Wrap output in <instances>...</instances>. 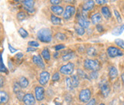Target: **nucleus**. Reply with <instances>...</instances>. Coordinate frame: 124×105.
Returning a JSON list of instances; mask_svg holds the SVG:
<instances>
[{
  "instance_id": "nucleus-1",
  "label": "nucleus",
  "mask_w": 124,
  "mask_h": 105,
  "mask_svg": "<svg viewBox=\"0 0 124 105\" xmlns=\"http://www.w3.org/2000/svg\"><path fill=\"white\" fill-rule=\"evenodd\" d=\"M37 37L39 40H40L42 42H50L51 41L52 36H51V32L49 28H43L38 32Z\"/></svg>"
},
{
  "instance_id": "nucleus-2",
  "label": "nucleus",
  "mask_w": 124,
  "mask_h": 105,
  "mask_svg": "<svg viewBox=\"0 0 124 105\" xmlns=\"http://www.w3.org/2000/svg\"><path fill=\"white\" fill-rule=\"evenodd\" d=\"M84 66L87 70L92 71H97L100 68H101V65H100V63L98 61L89 59V58L86 59L84 61Z\"/></svg>"
},
{
  "instance_id": "nucleus-3",
  "label": "nucleus",
  "mask_w": 124,
  "mask_h": 105,
  "mask_svg": "<svg viewBox=\"0 0 124 105\" xmlns=\"http://www.w3.org/2000/svg\"><path fill=\"white\" fill-rule=\"evenodd\" d=\"M107 54L108 56L110 57V58H116V57H121L123 56L124 54L123 52L122 51V50H120V48H116L114 46H110L109 47L107 50Z\"/></svg>"
},
{
  "instance_id": "nucleus-4",
  "label": "nucleus",
  "mask_w": 124,
  "mask_h": 105,
  "mask_svg": "<svg viewBox=\"0 0 124 105\" xmlns=\"http://www.w3.org/2000/svg\"><path fill=\"white\" fill-rule=\"evenodd\" d=\"M74 68V65L71 62H69L67 65H63L60 68V72L65 75H69L73 73Z\"/></svg>"
},
{
  "instance_id": "nucleus-5",
  "label": "nucleus",
  "mask_w": 124,
  "mask_h": 105,
  "mask_svg": "<svg viewBox=\"0 0 124 105\" xmlns=\"http://www.w3.org/2000/svg\"><path fill=\"white\" fill-rule=\"evenodd\" d=\"M90 97H91V92L89 89H84L81 91L80 92L79 95V99L80 101H82L84 103L88 102L90 101Z\"/></svg>"
},
{
  "instance_id": "nucleus-6",
  "label": "nucleus",
  "mask_w": 124,
  "mask_h": 105,
  "mask_svg": "<svg viewBox=\"0 0 124 105\" xmlns=\"http://www.w3.org/2000/svg\"><path fill=\"white\" fill-rule=\"evenodd\" d=\"M76 12V8L74 6H71V5H69L66 7L65 11L63 14V18L64 19H70V18L72 17Z\"/></svg>"
},
{
  "instance_id": "nucleus-7",
  "label": "nucleus",
  "mask_w": 124,
  "mask_h": 105,
  "mask_svg": "<svg viewBox=\"0 0 124 105\" xmlns=\"http://www.w3.org/2000/svg\"><path fill=\"white\" fill-rule=\"evenodd\" d=\"M23 4H24V8H25V10L28 13L32 14L35 12V8H34L35 1L34 0H24Z\"/></svg>"
},
{
  "instance_id": "nucleus-8",
  "label": "nucleus",
  "mask_w": 124,
  "mask_h": 105,
  "mask_svg": "<svg viewBox=\"0 0 124 105\" xmlns=\"http://www.w3.org/2000/svg\"><path fill=\"white\" fill-rule=\"evenodd\" d=\"M76 18H77L78 20V25L80 26H81L84 28H87L90 25V22L87 21V19H86V18H84L81 14L78 13L77 15V17H76Z\"/></svg>"
},
{
  "instance_id": "nucleus-9",
  "label": "nucleus",
  "mask_w": 124,
  "mask_h": 105,
  "mask_svg": "<svg viewBox=\"0 0 124 105\" xmlns=\"http://www.w3.org/2000/svg\"><path fill=\"white\" fill-rule=\"evenodd\" d=\"M23 101L25 104V105H34L35 104V99L32 94L28 93L25 95Z\"/></svg>"
},
{
  "instance_id": "nucleus-10",
  "label": "nucleus",
  "mask_w": 124,
  "mask_h": 105,
  "mask_svg": "<svg viewBox=\"0 0 124 105\" xmlns=\"http://www.w3.org/2000/svg\"><path fill=\"white\" fill-rule=\"evenodd\" d=\"M50 78V74L47 71H43L40 74V79H39V83L41 85H45L48 80Z\"/></svg>"
},
{
  "instance_id": "nucleus-11",
  "label": "nucleus",
  "mask_w": 124,
  "mask_h": 105,
  "mask_svg": "<svg viewBox=\"0 0 124 105\" xmlns=\"http://www.w3.org/2000/svg\"><path fill=\"white\" fill-rule=\"evenodd\" d=\"M35 97L38 101H42L45 97V90L42 87H36L35 88Z\"/></svg>"
},
{
  "instance_id": "nucleus-12",
  "label": "nucleus",
  "mask_w": 124,
  "mask_h": 105,
  "mask_svg": "<svg viewBox=\"0 0 124 105\" xmlns=\"http://www.w3.org/2000/svg\"><path fill=\"white\" fill-rule=\"evenodd\" d=\"M94 4H95V2H94V1H93V0H87V1L83 4V6H82L83 11H84V12L90 11L91 9L93 8Z\"/></svg>"
},
{
  "instance_id": "nucleus-13",
  "label": "nucleus",
  "mask_w": 124,
  "mask_h": 105,
  "mask_svg": "<svg viewBox=\"0 0 124 105\" xmlns=\"http://www.w3.org/2000/svg\"><path fill=\"white\" fill-rule=\"evenodd\" d=\"M32 61H33V62H34L37 66H39V68H45V64H44V62H43L42 58H41L40 55H35V56H33Z\"/></svg>"
},
{
  "instance_id": "nucleus-14",
  "label": "nucleus",
  "mask_w": 124,
  "mask_h": 105,
  "mask_svg": "<svg viewBox=\"0 0 124 105\" xmlns=\"http://www.w3.org/2000/svg\"><path fill=\"white\" fill-rule=\"evenodd\" d=\"M51 10L56 16H61L62 14H64V8L61 6H51Z\"/></svg>"
},
{
  "instance_id": "nucleus-15",
  "label": "nucleus",
  "mask_w": 124,
  "mask_h": 105,
  "mask_svg": "<svg viewBox=\"0 0 124 105\" xmlns=\"http://www.w3.org/2000/svg\"><path fill=\"white\" fill-rule=\"evenodd\" d=\"M101 94H103V96L104 97H107L109 94V86L107 83H103L101 86Z\"/></svg>"
},
{
  "instance_id": "nucleus-16",
  "label": "nucleus",
  "mask_w": 124,
  "mask_h": 105,
  "mask_svg": "<svg viewBox=\"0 0 124 105\" xmlns=\"http://www.w3.org/2000/svg\"><path fill=\"white\" fill-rule=\"evenodd\" d=\"M91 21L92 23L94 24V25H98L100 22H101L102 21V16L101 13H95L91 16Z\"/></svg>"
},
{
  "instance_id": "nucleus-17",
  "label": "nucleus",
  "mask_w": 124,
  "mask_h": 105,
  "mask_svg": "<svg viewBox=\"0 0 124 105\" xmlns=\"http://www.w3.org/2000/svg\"><path fill=\"white\" fill-rule=\"evenodd\" d=\"M101 13L106 19H109L111 18V12L108 6H103L101 8Z\"/></svg>"
},
{
  "instance_id": "nucleus-18",
  "label": "nucleus",
  "mask_w": 124,
  "mask_h": 105,
  "mask_svg": "<svg viewBox=\"0 0 124 105\" xmlns=\"http://www.w3.org/2000/svg\"><path fill=\"white\" fill-rule=\"evenodd\" d=\"M118 75V71H117V69L115 68V67H111L110 68H109V77L110 79L113 80L115 79Z\"/></svg>"
},
{
  "instance_id": "nucleus-19",
  "label": "nucleus",
  "mask_w": 124,
  "mask_h": 105,
  "mask_svg": "<svg viewBox=\"0 0 124 105\" xmlns=\"http://www.w3.org/2000/svg\"><path fill=\"white\" fill-rule=\"evenodd\" d=\"M0 98H1V100H0L1 103L5 104L8 101V95L6 91H2V90L1 93H0Z\"/></svg>"
},
{
  "instance_id": "nucleus-20",
  "label": "nucleus",
  "mask_w": 124,
  "mask_h": 105,
  "mask_svg": "<svg viewBox=\"0 0 124 105\" xmlns=\"http://www.w3.org/2000/svg\"><path fill=\"white\" fill-rule=\"evenodd\" d=\"M124 31V24L120 26L117 27L116 28H115L113 31V35H120Z\"/></svg>"
},
{
  "instance_id": "nucleus-21",
  "label": "nucleus",
  "mask_w": 124,
  "mask_h": 105,
  "mask_svg": "<svg viewBox=\"0 0 124 105\" xmlns=\"http://www.w3.org/2000/svg\"><path fill=\"white\" fill-rule=\"evenodd\" d=\"M41 55H42V57L46 61H49L50 58H51L50 52H49V51H48V49H47V48H45V49H44L41 51Z\"/></svg>"
},
{
  "instance_id": "nucleus-22",
  "label": "nucleus",
  "mask_w": 124,
  "mask_h": 105,
  "mask_svg": "<svg viewBox=\"0 0 124 105\" xmlns=\"http://www.w3.org/2000/svg\"><path fill=\"white\" fill-rule=\"evenodd\" d=\"M51 22L53 23L54 25H59V24H61V18L58 16H56L55 15L51 16Z\"/></svg>"
},
{
  "instance_id": "nucleus-23",
  "label": "nucleus",
  "mask_w": 124,
  "mask_h": 105,
  "mask_svg": "<svg viewBox=\"0 0 124 105\" xmlns=\"http://www.w3.org/2000/svg\"><path fill=\"white\" fill-rule=\"evenodd\" d=\"M19 84L21 85L22 88H25L28 87V81L27 78H25V77H21L20 80H19Z\"/></svg>"
},
{
  "instance_id": "nucleus-24",
  "label": "nucleus",
  "mask_w": 124,
  "mask_h": 105,
  "mask_svg": "<svg viewBox=\"0 0 124 105\" xmlns=\"http://www.w3.org/2000/svg\"><path fill=\"white\" fill-rule=\"evenodd\" d=\"M74 56V53L73 51L68 52V53L65 54L63 57H62V59H63V61H68L70 60L71 58H73Z\"/></svg>"
},
{
  "instance_id": "nucleus-25",
  "label": "nucleus",
  "mask_w": 124,
  "mask_h": 105,
  "mask_svg": "<svg viewBox=\"0 0 124 105\" xmlns=\"http://www.w3.org/2000/svg\"><path fill=\"white\" fill-rule=\"evenodd\" d=\"M87 54L88 56H91V57H94L97 54V50L94 48L93 47H90L87 50Z\"/></svg>"
},
{
  "instance_id": "nucleus-26",
  "label": "nucleus",
  "mask_w": 124,
  "mask_h": 105,
  "mask_svg": "<svg viewBox=\"0 0 124 105\" xmlns=\"http://www.w3.org/2000/svg\"><path fill=\"white\" fill-rule=\"evenodd\" d=\"M27 14L26 12H19L18 13V15H17V18H18V19L19 20V21H23V20H25V18H27Z\"/></svg>"
},
{
  "instance_id": "nucleus-27",
  "label": "nucleus",
  "mask_w": 124,
  "mask_h": 105,
  "mask_svg": "<svg viewBox=\"0 0 124 105\" xmlns=\"http://www.w3.org/2000/svg\"><path fill=\"white\" fill-rule=\"evenodd\" d=\"M75 31L77 32V34H78L79 35H83L84 33H85V30H84V28L78 25L75 27Z\"/></svg>"
},
{
  "instance_id": "nucleus-28",
  "label": "nucleus",
  "mask_w": 124,
  "mask_h": 105,
  "mask_svg": "<svg viewBox=\"0 0 124 105\" xmlns=\"http://www.w3.org/2000/svg\"><path fill=\"white\" fill-rule=\"evenodd\" d=\"M18 33H19V35L23 38V39H26V38L28 36V32L25 29H24L23 28H20L19 29H18Z\"/></svg>"
},
{
  "instance_id": "nucleus-29",
  "label": "nucleus",
  "mask_w": 124,
  "mask_h": 105,
  "mask_svg": "<svg viewBox=\"0 0 124 105\" xmlns=\"http://www.w3.org/2000/svg\"><path fill=\"white\" fill-rule=\"evenodd\" d=\"M65 81H66V84H67V87H68V88L69 90H72L74 88L73 83H72V79H71V78L68 77L65 79Z\"/></svg>"
},
{
  "instance_id": "nucleus-30",
  "label": "nucleus",
  "mask_w": 124,
  "mask_h": 105,
  "mask_svg": "<svg viewBox=\"0 0 124 105\" xmlns=\"http://www.w3.org/2000/svg\"><path fill=\"white\" fill-rule=\"evenodd\" d=\"M72 83H73V87L74 88H77L78 84H79V79L78 78V75H73L72 78Z\"/></svg>"
},
{
  "instance_id": "nucleus-31",
  "label": "nucleus",
  "mask_w": 124,
  "mask_h": 105,
  "mask_svg": "<svg viewBox=\"0 0 124 105\" xmlns=\"http://www.w3.org/2000/svg\"><path fill=\"white\" fill-rule=\"evenodd\" d=\"M78 75L79 77H80L81 78H84V79H87L89 78L88 76L87 75L85 72H84V71H82L81 69H78Z\"/></svg>"
},
{
  "instance_id": "nucleus-32",
  "label": "nucleus",
  "mask_w": 124,
  "mask_h": 105,
  "mask_svg": "<svg viewBox=\"0 0 124 105\" xmlns=\"http://www.w3.org/2000/svg\"><path fill=\"white\" fill-rule=\"evenodd\" d=\"M115 43L118 47H120V48L124 50V41L123 40H122L120 39H117L115 40Z\"/></svg>"
},
{
  "instance_id": "nucleus-33",
  "label": "nucleus",
  "mask_w": 124,
  "mask_h": 105,
  "mask_svg": "<svg viewBox=\"0 0 124 105\" xmlns=\"http://www.w3.org/2000/svg\"><path fill=\"white\" fill-rule=\"evenodd\" d=\"M54 38H55V39H56L57 40L64 41V40H65V39H66V36H65L64 34H62V33L58 32V33H57V34L54 35Z\"/></svg>"
},
{
  "instance_id": "nucleus-34",
  "label": "nucleus",
  "mask_w": 124,
  "mask_h": 105,
  "mask_svg": "<svg viewBox=\"0 0 124 105\" xmlns=\"http://www.w3.org/2000/svg\"><path fill=\"white\" fill-rule=\"evenodd\" d=\"M114 15H115V16H116V20H117V22H119V23H121L122 22V21H123V19H122V17H121V16H120V13L117 10H116V9H114Z\"/></svg>"
},
{
  "instance_id": "nucleus-35",
  "label": "nucleus",
  "mask_w": 124,
  "mask_h": 105,
  "mask_svg": "<svg viewBox=\"0 0 124 105\" xmlns=\"http://www.w3.org/2000/svg\"><path fill=\"white\" fill-rule=\"evenodd\" d=\"M21 85L19 84V83H15V84H14V88H13V90L14 92H15L16 94H17L18 92L21 91Z\"/></svg>"
},
{
  "instance_id": "nucleus-36",
  "label": "nucleus",
  "mask_w": 124,
  "mask_h": 105,
  "mask_svg": "<svg viewBox=\"0 0 124 105\" xmlns=\"http://www.w3.org/2000/svg\"><path fill=\"white\" fill-rule=\"evenodd\" d=\"M28 45L31 46V47H39V42H37L35 41H28Z\"/></svg>"
},
{
  "instance_id": "nucleus-37",
  "label": "nucleus",
  "mask_w": 124,
  "mask_h": 105,
  "mask_svg": "<svg viewBox=\"0 0 124 105\" xmlns=\"http://www.w3.org/2000/svg\"><path fill=\"white\" fill-rule=\"evenodd\" d=\"M61 0H50L51 6H59V4L61 2Z\"/></svg>"
},
{
  "instance_id": "nucleus-38",
  "label": "nucleus",
  "mask_w": 124,
  "mask_h": 105,
  "mask_svg": "<svg viewBox=\"0 0 124 105\" xmlns=\"http://www.w3.org/2000/svg\"><path fill=\"white\" fill-rule=\"evenodd\" d=\"M16 96H17L18 99H19V101H22V100L24 99V97H25V95H24V93L22 92V91L18 92V93L16 94Z\"/></svg>"
},
{
  "instance_id": "nucleus-39",
  "label": "nucleus",
  "mask_w": 124,
  "mask_h": 105,
  "mask_svg": "<svg viewBox=\"0 0 124 105\" xmlns=\"http://www.w3.org/2000/svg\"><path fill=\"white\" fill-rule=\"evenodd\" d=\"M59 79H60L59 73L56 72V73L53 75V77H52V81H59Z\"/></svg>"
},
{
  "instance_id": "nucleus-40",
  "label": "nucleus",
  "mask_w": 124,
  "mask_h": 105,
  "mask_svg": "<svg viewBox=\"0 0 124 105\" xmlns=\"http://www.w3.org/2000/svg\"><path fill=\"white\" fill-rule=\"evenodd\" d=\"M90 78H91L92 79H97L98 78L97 71H92V73L90 74Z\"/></svg>"
},
{
  "instance_id": "nucleus-41",
  "label": "nucleus",
  "mask_w": 124,
  "mask_h": 105,
  "mask_svg": "<svg viewBox=\"0 0 124 105\" xmlns=\"http://www.w3.org/2000/svg\"><path fill=\"white\" fill-rule=\"evenodd\" d=\"M1 71L2 72H5V73H7V70L6 68V67L3 65V62H2V58L1 57Z\"/></svg>"
},
{
  "instance_id": "nucleus-42",
  "label": "nucleus",
  "mask_w": 124,
  "mask_h": 105,
  "mask_svg": "<svg viewBox=\"0 0 124 105\" xmlns=\"http://www.w3.org/2000/svg\"><path fill=\"white\" fill-rule=\"evenodd\" d=\"M95 2L98 5H103V4H106L108 1L107 0H95Z\"/></svg>"
},
{
  "instance_id": "nucleus-43",
  "label": "nucleus",
  "mask_w": 124,
  "mask_h": 105,
  "mask_svg": "<svg viewBox=\"0 0 124 105\" xmlns=\"http://www.w3.org/2000/svg\"><path fill=\"white\" fill-rule=\"evenodd\" d=\"M64 48H65V46L64 45H56L54 47V49L56 51H59V50H61V49Z\"/></svg>"
},
{
  "instance_id": "nucleus-44",
  "label": "nucleus",
  "mask_w": 124,
  "mask_h": 105,
  "mask_svg": "<svg viewBox=\"0 0 124 105\" xmlns=\"http://www.w3.org/2000/svg\"><path fill=\"white\" fill-rule=\"evenodd\" d=\"M96 103H97L96 99L93 98V99L90 100V101L87 104V105H96Z\"/></svg>"
},
{
  "instance_id": "nucleus-45",
  "label": "nucleus",
  "mask_w": 124,
  "mask_h": 105,
  "mask_svg": "<svg viewBox=\"0 0 124 105\" xmlns=\"http://www.w3.org/2000/svg\"><path fill=\"white\" fill-rule=\"evenodd\" d=\"M97 30L99 32H103V27L101 25H97Z\"/></svg>"
},
{
  "instance_id": "nucleus-46",
  "label": "nucleus",
  "mask_w": 124,
  "mask_h": 105,
  "mask_svg": "<svg viewBox=\"0 0 124 105\" xmlns=\"http://www.w3.org/2000/svg\"><path fill=\"white\" fill-rule=\"evenodd\" d=\"M8 48H9V51H10L12 53H15V52L17 51V49L16 48H14L10 45V44H8Z\"/></svg>"
},
{
  "instance_id": "nucleus-47",
  "label": "nucleus",
  "mask_w": 124,
  "mask_h": 105,
  "mask_svg": "<svg viewBox=\"0 0 124 105\" xmlns=\"http://www.w3.org/2000/svg\"><path fill=\"white\" fill-rule=\"evenodd\" d=\"M36 49L34 47H30V48H27V51L28 52H29V51H35Z\"/></svg>"
},
{
  "instance_id": "nucleus-48",
  "label": "nucleus",
  "mask_w": 124,
  "mask_h": 105,
  "mask_svg": "<svg viewBox=\"0 0 124 105\" xmlns=\"http://www.w3.org/2000/svg\"><path fill=\"white\" fill-rule=\"evenodd\" d=\"M22 56H23V54H22V53H18V54H17V55H16V58H18V59H20V58H22Z\"/></svg>"
},
{
  "instance_id": "nucleus-49",
  "label": "nucleus",
  "mask_w": 124,
  "mask_h": 105,
  "mask_svg": "<svg viewBox=\"0 0 124 105\" xmlns=\"http://www.w3.org/2000/svg\"><path fill=\"white\" fill-rule=\"evenodd\" d=\"M64 2H67V3L74 4V3H75V0H64Z\"/></svg>"
},
{
  "instance_id": "nucleus-50",
  "label": "nucleus",
  "mask_w": 124,
  "mask_h": 105,
  "mask_svg": "<svg viewBox=\"0 0 124 105\" xmlns=\"http://www.w3.org/2000/svg\"><path fill=\"white\" fill-rule=\"evenodd\" d=\"M121 78H122V81H123V84H124V73L122 74V75H121Z\"/></svg>"
},
{
  "instance_id": "nucleus-51",
  "label": "nucleus",
  "mask_w": 124,
  "mask_h": 105,
  "mask_svg": "<svg viewBox=\"0 0 124 105\" xmlns=\"http://www.w3.org/2000/svg\"><path fill=\"white\" fill-rule=\"evenodd\" d=\"M2 86H3V78L2 77H1V88H2Z\"/></svg>"
},
{
  "instance_id": "nucleus-52",
  "label": "nucleus",
  "mask_w": 124,
  "mask_h": 105,
  "mask_svg": "<svg viewBox=\"0 0 124 105\" xmlns=\"http://www.w3.org/2000/svg\"><path fill=\"white\" fill-rule=\"evenodd\" d=\"M55 104H56V105H61L60 103H58V102H56V103H55Z\"/></svg>"
},
{
  "instance_id": "nucleus-53",
  "label": "nucleus",
  "mask_w": 124,
  "mask_h": 105,
  "mask_svg": "<svg viewBox=\"0 0 124 105\" xmlns=\"http://www.w3.org/2000/svg\"><path fill=\"white\" fill-rule=\"evenodd\" d=\"M17 2H24V0H17Z\"/></svg>"
},
{
  "instance_id": "nucleus-54",
  "label": "nucleus",
  "mask_w": 124,
  "mask_h": 105,
  "mask_svg": "<svg viewBox=\"0 0 124 105\" xmlns=\"http://www.w3.org/2000/svg\"><path fill=\"white\" fill-rule=\"evenodd\" d=\"M116 0H110V2H116Z\"/></svg>"
},
{
  "instance_id": "nucleus-55",
  "label": "nucleus",
  "mask_w": 124,
  "mask_h": 105,
  "mask_svg": "<svg viewBox=\"0 0 124 105\" xmlns=\"http://www.w3.org/2000/svg\"><path fill=\"white\" fill-rule=\"evenodd\" d=\"M100 105H105L104 104H100Z\"/></svg>"
},
{
  "instance_id": "nucleus-56",
  "label": "nucleus",
  "mask_w": 124,
  "mask_h": 105,
  "mask_svg": "<svg viewBox=\"0 0 124 105\" xmlns=\"http://www.w3.org/2000/svg\"><path fill=\"white\" fill-rule=\"evenodd\" d=\"M41 105H45V104H41Z\"/></svg>"
},
{
  "instance_id": "nucleus-57",
  "label": "nucleus",
  "mask_w": 124,
  "mask_h": 105,
  "mask_svg": "<svg viewBox=\"0 0 124 105\" xmlns=\"http://www.w3.org/2000/svg\"><path fill=\"white\" fill-rule=\"evenodd\" d=\"M123 105H124V104H123Z\"/></svg>"
}]
</instances>
